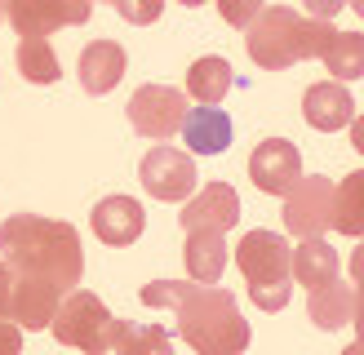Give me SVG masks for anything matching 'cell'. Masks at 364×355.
Instances as JSON below:
<instances>
[{
	"instance_id": "1",
	"label": "cell",
	"mask_w": 364,
	"mask_h": 355,
	"mask_svg": "<svg viewBox=\"0 0 364 355\" xmlns=\"http://www.w3.org/2000/svg\"><path fill=\"white\" fill-rule=\"evenodd\" d=\"M142 307H169L178 315L182 342L200 355H235L249 346V320L235 307V293L213 289V284H178L156 280L142 289Z\"/></svg>"
},
{
	"instance_id": "2",
	"label": "cell",
	"mask_w": 364,
	"mask_h": 355,
	"mask_svg": "<svg viewBox=\"0 0 364 355\" xmlns=\"http://www.w3.org/2000/svg\"><path fill=\"white\" fill-rule=\"evenodd\" d=\"M0 258L18 275H41L53 280L58 289H76L85 275L76 226L58 218H41V213H9L0 222Z\"/></svg>"
},
{
	"instance_id": "3",
	"label": "cell",
	"mask_w": 364,
	"mask_h": 355,
	"mask_svg": "<svg viewBox=\"0 0 364 355\" xmlns=\"http://www.w3.org/2000/svg\"><path fill=\"white\" fill-rule=\"evenodd\" d=\"M333 23L324 18H302L289 5H262L258 18L245 27V49L262 71H284L302 58H320Z\"/></svg>"
},
{
	"instance_id": "4",
	"label": "cell",
	"mask_w": 364,
	"mask_h": 355,
	"mask_svg": "<svg viewBox=\"0 0 364 355\" xmlns=\"http://www.w3.org/2000/svg\"><path fill=\"white\" fill-rule=\"evenodd\" d=\"M289 258H294V248L284 244L280 231L258 226L235 244V266H240L249 297L258 311H284L289 307V293H294V284H289L294 266H289Z\"/></svg>"
},
{
	"instance_id": "5",
	"label": "cell",
	"mask_w": 364,
	"mask_h": 355,
	"mask_svg": "<svg viewBox=\"0 0 364 355\" xmlns=\"http://www.w3.org/2000/svg\"><path fill=\"white\" fill-rule=\"evenodd\" d=\"M112 311L102 307L98 293L89 289H67L58 311H53L49 329L63 346H76V351H89V355H102L107 351V337H112Z\"/></svg>"
},
{
	"instance_id": "6",
	"label": "cell",
	"mask_w": 364,
	"mask_h": 355,
	"mask_svg": "<svg viewBox=\"0 0 364 355\" xmlns=\"http://www.w3.org/2000/svg\"><path fill=\"white\" fill-rule=\"evenodd\" d=\"M280 200H284L280 218L289 236L306 240V236H324L333 226V182L324 173H302Z\"/></svg>"
},
{
	"instance_id": "7",
	"label": "cell",
	"mask_w": 364,
	"mask_h": 355,
	"mask_svg": "<svg viewBox=\"0 0 364 355\" xmlns=\"http://www.w3.org/2000/svg\"><path fill=\"white\" fill-rule=\"evenodd\" d=\"M129 124L151 138V142H165L182 129V116H187V94H178L173 84H142L138 94L129 98Z\"/></svg>"
},
{
	"instance_id": "8",
	"label": "cell",
	"mask_w": 364,
	"mask_h": 355,
	"mask_svg": "<svg viewBox=\"0 0 364 355\" xmlns=\"http://www.w3.org/2000/svg\"><path fill=\"white\" fill-rule=\"evenodd\" d=\"M138 178H142V187H147V195L178 204L196 191V160L187 151L169 147V142H156V147L142 155Z\"/></svg>"
},
{
	"instance_id": "9",
	"label": "cell",
	"mask_w": 364,
	"mask_h": 355,
	"mask_svg": "<svg viewBox=\"0 0 364 355\" xmlns=\"http://www.w3.org/2000/svg\"><path fill=\"white\" fill-rule=\"evenodd\" d=\"M94 13V0H9V23L18 36H49L58 27H80Z\"/></svg>"
},
{
	"instance_id": "10",
	"label": "cell",
	"mask_w": 364,
	"mask_h": 355,
	"mask_svg": "<svg viewBox=\"0 0 364 355\" xmlns=\"http://www.w3.org/2000/svg\"><path fill=\"white\" fill-rule=\"evenodd\" d=\"M249 178H253V187H258V191L284 195L302 178V155H298V147L289 138H267V142H258L253 155H249Z\"/></svg>"
},
{
	"instance_id": "11",
	"label": "cell",
	"mask_w": 364,
	"mask_h": 355,
	"mask_svg": "<svg viewBox=\"0 0 364 355\" xmlns=\"http://www.w3.org/2000/svg\"><path fill=\"white\" fill-rule=\"evenodd\" d=\"M89 226H94V236L102 244L124 248V244H134L142 236L147 213H142V204L134 200V195H107V200H98L94 213H89Z\"/></svg>"
},
{
	"instance_id": "12",
	"label": "cell",
	"mask_w": 364,
	"mask_h": 355,
	"mask_svg": "<svg viewBox=\"0 0 364 355\" xmlns=\"http://www.w3.org/2000/svg\"><path fill=\"white\" fill-rule=\"evenodd\" d=\"M67 289H58L53 280H41V275H18L14 271V311L9 320L23 329H49L53 311H58Z\"/></svg>"
},
{
	"instance_id": "13",
	"label": "cell",
	"mask_w": 364,
	"mask_h": 355,
	"mask_svg": "<svg viewBox=\"0 0 364 355\" xmlns=\"http://www.w3.org/2000/svg\"><path fill=\"white\" fill-rule=\"evenodd\" d=\"M302 116L311 129L320 133H338V129H347L351 116H355V102L347 94V84L342 80H320L306 89V98H302Z\"/></svg>"
},
{
	"instance_id": "14",
	"label": "cell",
	"mask_w": 364,
	"mask_h": 355,
	"mask_svg": "<svg viewBox=\"0 0 364 355\" xmlns=\"http://www.w3.org/2000/svg\"><path fill=\"white\" fill-rule=\"evenodd\" d=\"M240 222V195L227 182H209L200 187V195H191L187 209H182V226H213V231H231Z\"/></svg>"
},
{
	"instance_id": "15",
	"label": "cell",
	"mask_w": 364,
	"mask_h": 355,
	"mask_svg": "<svg viewBox=\"0 0 364 355\" xmlns=\"http://www.w3.org/2000/svg\"><path fill=\"white\" fill-rule=\"evenodd\" d=\"M182 142L196 151V155H223L231 147V116L223 106H187V116H182Z\"/></svg>"
},
{
	"instance_id": "16",
	"label": "cell",
	"mask_w": 364,
	"mask_h": 355,
	"mask_svg": "<svg viewBox=\"0 0 364 355\" xmlns=\"http://www.w3.org/2000/svg\"><path fill=\"white\" fill-rule=\"evenodd\" d=\"M124 67H129V58H124V49L116 40H94L85 45L80 53V84L85 94H112V89L124 80Z\"/></svg>"
},
{
	"instance_id": "17",
	"label": "cell",
	"mask_w": 364,
	"mask_h": 355,
	"mask_svg": "<svg viewBox=\"0 0 364 355\" xmlns=\"http://www.w3.org/2000/svg\"><path fill=\"white\" fill-rule=\"evenodd\" d=\"M182 258H187V275L200 284H218L227 271V240L223 231L213 226H191L187 244H182Z\"/></svg>"
},
{
	"instance_id": "18",
	"label": "cell",
	"mask_w": 364,
	"mask_h": 355,
	"mask_svg": "<svg viewBox=\"0 0 364 355\" xmlns=\"http://www.w3.org/2000/svg\"><path fill=\"white\" fill-rule=\"evenodd\" d=\"M306 315H311V324L333 333L342 324H351L355 320V289L351 284H342L338 275L329 284H320V289H311V297H306Z\"/></svg>"
},
{
	"instance_id": "19",
	"label": "cell",
	"mask_w": 364,
	"mask_h": 355,
	"mask_svg": "<svg viewBox=\"0 0 364 355\" xmlns=\"http://www.w3.org/2000/svg\"><path fill=\"white\" fill-rule=\"evenodd\" d=\"M289 266H294V280H298V284H306V289H320V284H329V280L338 275V253H333V244L324 240V236H306V240L294 248Z\"/></svg>"
},
{
	"instance_id": "20",
	"label": "cell",
	"mask_w": 364,
	"mask_h": 355,
	"mask_svg": "<svg viewBox=\"0 0 364 355\" xmlns=\"http://www.w3.org/2000/svg\"><path fill=\"white\" fill-rule=\"evenodd\" d=\"M231 84H235L231 62L227 58H213V53H209V58H196L191 71H187V94L196 102H205V106H218L231 94Z\"/></svg>"
},
{
	"instance_id": "21",
	"label": "cell",
	"mask_w": 364,
	"mask_h": 355,
	"mask_svg": "<svg viewBox=\"0 0 364 355\" xmlns=\"http://www.w3.org/2000/svg\"><path fill=\"white\" fill-rule=\"evenodd\" d=\"M320 58H324V67L333 71V76L347 84V80H360L364 76V36L360 31H329V40H324V49H320Z\"/></svg>"
},
{
	"instance_id": "22",
	"label": "cell",
	"mask_w": 364,
	"mask_h": 355,
	"mask_svg": "<svg viewBox=\"0 0 364 355\" xmlns=\"http://www.w3.org/2000/svg\"><path fill=\"white\" fill-rule=\"evenodd\" d=\"M18 71L31 84H58L63 80V62L49 45V36H23L18 40Z\"/></svg>"
},
{
	"instance_id": "23",
	"label": "cell",
	"mask_w": 364,
	"mask_h": 355,
	"mask_svg": "<svg viewBox=\"0 0 364 355\" xmlns=\"http://www.w3.org/2000/svg\"><path fill=\"white\" fill-rule=\"evenodd\" d=\"M333 231H342V236H364V169L347 173L333 187Z\"/></svg>"
},
{
	"instance_id": "24",
	"label": "cell",
	"mask_w": 364,
	"mask_h": 355,
	"mask_svg": "<svg viewBox=\"0 0 364 355\" xmlns=\"http://www.w3.org/2000/svg\"><path fill=\"white\" fill-rule=\"evenodd\" d=\"M173 346V337L165 329H151V324H129V320H112V337H107V351H120V355H165Z\"/></svg>"
},
{
	"instance_id": "25",
	"label": "cell",
	"mask_w": 364,
	"mask_h": 355,
	"mask_svg": "<svg viewBox=\"0 0 364 355\" xmlns=\"http://www.w3.org/2000/svg\"><path fill=\"white\" fill-rule=\"evenodd\" d=\"M116 9L124 23H134V27H151L160 13H165V0H116Z\"/></svg>"
},
{
	"instance_id": "26",
	"label": "cell",
	"mask_w": 364,
	"mask_h": 355,
	"mask_svg": "<svg viewBox=\"0 0 364 355\" xmlns=\"http://www.w3.org/2000/svg\"><path fill=\"white\" fill-rule=\"evenodd\" d=\"M267 5V0H218V13H223V23H231V27H249L253 18H258V9Z\"/></svg>"
},
{
	"instance_id": "27",
	"label": "cell",
	"mask_w": 364,
	"mask_h": 355,
	"mask_svg": "<svg viewBox=\"0 0 364 355\" xmlns=\"http://www.w3.org/2000/svg\"><path fill=\"white\" fill-rule=\"evenodd\" d=\"M351 289H355V337H364V244L351 253Z\"/></svg>"
},
{
	"instance_id": "28",
	"label": "cell",
	"mask_w": 364,
	"mask_h": 355,
	"mask_svg": "<svg viewBox=\"0 0 364 355\" xmlns=\"http://www.w3.org/2000/svg\"><path fill=\"white\" fill-rule=\"evenodd\" d=\"M0 351L5 355L23 351V324H14V320H5V315H0Z\"/></svg>"
},
{
	"instance_id": "29",
	"label": "cell",
	"mask_w": 364,
	"mask_h": 355,
	"mask_svg": "<svg viewBox=\"0 0 364 355\" xmlns=\"http://www.w3.org/2000/svg\"><path fill=\"white\" fill-rule=\"evenodd\" d=\"M9 311H14V266L0 258V315L9 320Z\"/></svg>"
},
{
	"instance_id": "30",
	"label": "cell",
	"mask_w": 364,
	"mask_h": 355,
	"mask_svg": "<svg viewBox=\"0 0 364 355\" xmlns=\"http://www.w3.org/2000/svg\"><path fill=\"white\" fill-rule=\"evenodd\" d=\"M302 5H306V13H311V18H324V23H333V18L347 9V0H302Z\"/></svg>"
},
{
	"instance_id": "31",
	"label": "cell",
	"mask_w": 364,
	"mask_h": 355,
	"mask_svg": "<svg viewBox=\"0 0 364 355\" xmlns=\"http://www.w3.org/2000/svg\"><path fill=\"white\" fill-rule=\"evenodd\" d=\"M351 142H355V151L364 155V116H351Z\"/></svg>"
},
{
	"instance_id": "32",
	"label": "cell",
	"mask_w": 364,
	"mask_h": 355,
	"mask_svg": "<svg viewBox=\"0 0 364 355\" xmlns=\"http://www.w3.org/2000/svg\"><path fill=\"white\" fill-rule=\"evenodd\" d=\"M347 5H355V13H360V18H364V0H347Z\"/></svg>"
},
{
	"instance_id": "33",
	"label": "cell",
	"mask_w": 364,
	"mask_h": 355,
	"mask_svg": "<svg viewBox=\"0 0 364 355\" xmlns=\"http://www.w3.org/2000/svg\"><path fill=\"white\" fill-rule=\"evenodd\" d=\"M178 5H187V9H196V5H205V0H178Z\"/></svg>"
},
{
	"instance_id": "34",
	"label": "cell",
	"mask_w": 364,
	"mask_h": 355,
	"mask_svg": "<svg viewBox=\"0 0 364 355\" xmlns=\"http://www.w3.org/2000/svg\"><path fill=\"white\" fill-rule=\"evenodd\" d=\"M9 13V0H0V18H5Z\"/></svg>"
},
{
	"instance_id": "35",
	"label": "cell",
	"mask_w": 364,
	"mask_h": 355,
	"mask_svg": "<svg viewBox=\"0 0 364 355\" xmlns=\"http://www.w3.org/2000/svg\"><path fill=\"white\" fill-rule=\"evenodd\" d=\"M112 5H116V0H112Z\"/></svg>"
}]
</instances>
